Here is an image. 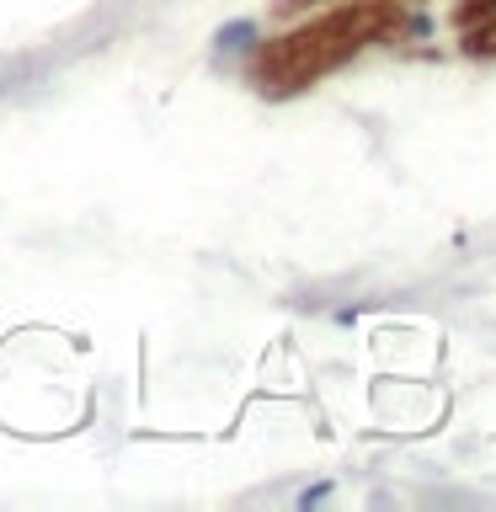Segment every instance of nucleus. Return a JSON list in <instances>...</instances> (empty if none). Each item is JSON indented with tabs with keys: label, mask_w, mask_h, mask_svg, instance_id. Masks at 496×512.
Instances as JSON below:
<instances>
[{
	"label": "nucleus",
	"mask_w": 496,
	"mask_h": 512,
	"mask_svg": "<svg viewBox=\"0 0 496 512\" xmlns=\"http://www.w3.org/2000/svg\"><path fill=\"white\" fill-rule=\"evenodd\" d=\"M390 27V0H358V6H336L331 16H320L294 38H283L272 54H262V80H272V91H294L304 80L336 70L347 54H358L368 38Z\"/></svg>",
	"instance_id": "nucleus-1"
}]
</instances>
